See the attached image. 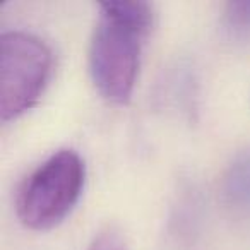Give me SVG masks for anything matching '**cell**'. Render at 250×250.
Listing matches in <instances>:
<instances>
[{
    "label": "cell",
    "instance_id": "obj_3",
    "mask_svg": "<svg viewBox=\"0 0 250 250\" xmlns=\"http://www.w3.org/2000/svg\"><path fill=\"white\" fill-rule=\"evenodd\" d=\"M52 50L38 36L26 31H5L0 36V118L11 122L31 110L52 74Z\"/></svg>",
    "mask_w": 250,
    "mask_h": 250
},
{
    "label": "cell",
    "instance_id": "obj_1",
    "mask_svg": "<svg viewBox=\"0 0 250 250\" xmlns=\"http://www.w3.org/2000/svg\"><path fill=\"white\" fill-rule=\"evenodd\" d=\"M154 24V12L141 0L101 2L87 52L89 76L106 101L130 100L139 76L141 57Z\"/></svg>",
    "mask_w": 250,
    "mask_h": 250
},
{
    "label": "cell",
    "instance_id": "obj_4",
    "mask_svg": "<svg viewBox=\"0 0 250 250\" xmlns=\"http://www.w3.org/2000/svg\"><path fill=\"white\" fill-rule=\"evenodd\" d=\"M156 103L160 108L192 122L199 103V74L188 59H177L163 70L156 84Z\"/></svg>",
    "mask_w": 250,
    "mask_h": 250
},
{
    "label": "cell",
    "instance_id": "obj_5",
    "mask_svg": "<svg viewBox=\"0 0 250 250\" xmlns=\"http://www.w3.org/2000/svg\"><path fill=\"white\" fill-rule=\"evenodd\" d=\"M221 199L233 214L250 212V154L236 156L221 178Z\"/></svg>",
    "mask_w": 250,
    "mask_h": 250
},
{
    "label": "cell",
    "instance_id": "obj_2",
    "mask_svg": "<svg viewBox=\"0 0 250 250\" xmlns=\"http://www.w3.org/2000/svg\"><path fill=\"white\" fill-rule=\"evenodd\" d=\"M86 165L74 149H60L31 170L16 194V214L29 229L45 231L63 221L79 202Z\"/></svg>",
    "mask_w": 250,
    "mask_h": 250
},
{
    "label": "cell",
    "instance_id": "obj_6",
    "mask_svg": "<svg viewBox=\"0 0 250 250\" xmlns=\"http://www.w3.org/2000/svg\"><path fill=\"white\" fill-rule=\"evenodd\" d=\"M221 29L229 42H250V2L226 4L221 16Z\"/></svg>",
    "mask_w": 250,
    "mask_h": 250
},
{
    "label": "cell",
    "instance_id": "obj_7",
    "mask_svg": "<svg viewBox=\"0 0 250 250\" xmlns=\"http://www.w3.org/2000/svg\"><path fill=\"white\" fill-rule=\"evenodd\" d=\"M87 250H127V243L115 226L108 225L93 236Z\"/></svg>",
    "mask_w": 250,
    "mask_h": 250
}]
</instances>
